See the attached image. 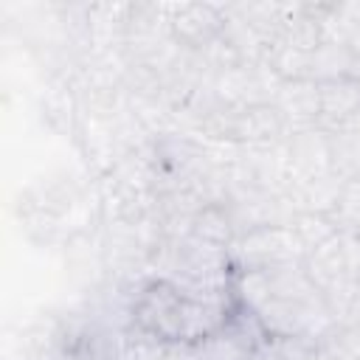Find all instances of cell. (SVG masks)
<instances>
[{
  "label": "cell",
  "instance_id": "cell-9",
  "mask_svg": "<svg viewBox=\"0 0 360 360\" xmlns=\"http://www.w3.org/2000/svg\"><path fill=\"white\" fill-rule=\"evenodd\" d=\"M191 236L211 245V248H222L228 250L236 239V228H233V219H231V211L225 202H208L202 205L194 219H191Z\"/></svg>",
  "mask_w": 360,
  "mask_h": 360
},
{
  "label": "cell",
  "instance_id": "cell-13",
  "mask_svg": "<svg viewBox=\"0 0 360 360\" xmlns=\"http://www.w3.org/2000/svg\"><path fill=\"white\" fill-rule=\"evenodd\" d=\"M332 172L340 177L360 174V129H335L329 132Z\"/></svg>",
  "mask_w": 360,
  "mask_h": 360
},
{
  "label": "cell",
  "instance_id": "cell-10",
  "mask_svg": "<svg viewBox=\"0 0 360 360\" xmlns=\"http://www.w3.org/2000/svg\"><path fill=\"white\" fill-rule=\"evenodd\" d=\"M166 349L169 343L158 335L138 326H124L115 332L112 360H166Z\"/></svg>",
  "mask_w": 360,
  "mask_h": 360
},
{
  "label": "cell",
  "instance_id": "cell-17",
  "mask_svg": "<svg viewBox=\"0 0 360 360\" xmlns=\"http://www.w3.org/2000/svg\"><path fill=\"white\" fill-rule=\"evenodd\" d=\"M349 79H352L354 84H360V53H354V59H352V68H349Z\"/></svg>",
  "mask_w": 360,
  "mask_h": 360
},
{
  "label": "cell",
  "instance_id": "cell-4",
  "mask_svg": "<svg viewBox=\"0 0 360 360\" xmlns=\"http://www.w3.org/2000/svg\"><path fill=\"white\" fill-rule=\"evenodd\" d=\"M284 152L290 163V186L298 180H309L318 174L332 172V152H329V132L315 127L290 129L284 138Z\"/></svg>",
  "mask_w": 360,
  "mask_h": 360
},
{
  "label": "cell",
  "instance_id": "cell-2",
  "mask_svg": "<svg viewBox=\"0 0 360 360\" xmlns=\"http://www.w3.org/2000/svg\"><path fill=\"white\" fill-rule=\"evenodd\" d=\"M231 264L236 273L242 270H273L284 264H301L304 248L290 225H264L248 233H239L228 248Z\"/></svg>",
  "mask_w": 360,
  "mask_h": 360
},
{
  "label": "cell",
  "instance_id": "cell-12",
  "mask_svg": "<svg viewBox=\"0 0 360 360\" xmlns=\"http://www.w3.org/2000/svg\"><path fill=\"white\" fill-rule=\"evenodd\" d=\"M264 62L281 82L312 79V51H301V48H292V45L273 42Z\"/></svg>",
  "mask_w": 360,
  "mask_h": 360
},
{
  "label": "cell",
  "instance_id": "cell-15",
  "mask_svg": "<svg viewBox=\"0 0 360 360\" xmlns=\"http://www.w3.org/2000/svg\"><path fill=\"white\" fill-rule=\"evenodd\" d=\"M338 225V231H360V174L343 177L335 211L329 214Z\"/></svg>",
  "mask_w": 360,
  "mask_h": 360
},
{
  "label": "cell",
  "instance_id": "cell-5",
  "mask_svg": "<svg viewBox=\"0 0 360 360\" xmlns=\"http://www.w3.org/2000/svg\"><path fill=\"white\" fill-rule=\"evenodd\" d=\"M301 264H304L307 278L321 290L323 298L332 295V292H338V290H343V287H349V284H354L340 233L332 236V239H326L315 250H309Z\"/></svg>",
  "mask_w": 360,
  "mask_h": 360
},
{
  "label": "cell",
  "instance_id": "cell-11",
  "mask_svg": "<svg viewBox=\"0 0 360 360\" xmlns=\"http://www.w3.org/2000/svg\"><path fill=\"white\" fill-rule=\"evenodd\" d=\"M352 59H354V51H352L343 39L326 37V39L312 51V82L323 84V82L349 76Z\"/></svg>",
  "mask_w": 360,
  "mask_h": 360
},
{
  "label": "cell",
  "instance_id": "cell-7",
  "mask_svg": "<svg viewBox=\"0 0 360 360\" xmlns=\"http://www.w3.org/2000/svg\"><path fill=\"white\" fill-rule=\"evenodd\" d=\"M357 112H360V84H354L349 76L321 84V118H318L321 129L335 132Z\"/></svg>",
  "mask_w": 360,
  "mask_h": 360
},
{
  "label": "cell",
  "instance_id": "cell-14",
  "mask_svg": "<svg viewBox=\"0 0 360 360\" xmlns=\"http://www.w3.org/2000/svg\"><path fill=\"white\" fill-rule=\"evenodd\" d=\"M290 228H292V233L298 236V242H301V248H304V256H307L309 250H315L318 245H323L326 239H332V236L340 233L338 225H335V219H332L329 214H312V211H298V214L292 217Z\"/></svg>",
  "mask_w": 360,
  "mask_h": 360
},
{
  "label": "cell",
  "instance_id": "cell-6",
  "mask_svg": "<svg viewBox=\"0 0 360 360\" xmlns=\"http://www.w3.org/2000/svg\"><path fill=\"white\" fill-rule=\"evenodd\" d=\"M273 104L290 124V129L298 127H315L321 118V84L312 79L298 82H281Z\"/></svg>",
  "mask_w": 360,
  "mask_h": 360
},
{
  "label": "cell",
  "instance_id": "cell-3",
  "mask_svg": "<svg viewBox=\"0 0 360 360\" xmlns=\"http://www.w3.org/2000/svg\"><path fill=\"white\" fill-rule=\"evenodd\" d=\"M172 39L183 51L200 53L225 31V8L217 3H172L166 6Z\"/></svg>",
  "mask_w": 360,
  "mask_h": 360
},
{
  "label": "cell",
  "instance_id": "cell-16",
  "mask_svg": "<svg viewBox=\"0 0 360 360\" xmlns=\"http://www.w3.org/2000/svg\"><path fill=\"white\" fill-rule=\"evenodd\" d=\"M166 360H194V343H169Z\"/></svg>",
  "mask_w": 360,
  "mask_h": 360
},
{
  "label": "cell",
  "instance_id": "cell-8",
  "mask_svg": "<svg viewBox=\"0 0 360 360\" xmlns=\"http://www.w3.org/2000/svg\"><path fill=\"white\" fill-rule=\"evenodd\" d=\"M340 186H343V177L329 172V174H318V177H309V180H298L290 186V197L295 202L298 211H312V214H332L335 211V202H338V194H340Z\"/></svg>",
  "mask_w": 360,
  "mask_h": 360
},
{
  "label": "cell",
  "instance_id": "cell-1",
  "mask_svg": "<svg viewBox=\"0 0 360 360\" xmlns=\"http://www.w3.org/2000/svg\"><path fill=\"white\" fill-rule=\"evenodd\" d=\"M191 295L166 278L138 281L129 298V326L146 329L166 343H186Z\"/></svg>",
  "mask_w": 360,
  "mask_h": 360
}]
</instances>
